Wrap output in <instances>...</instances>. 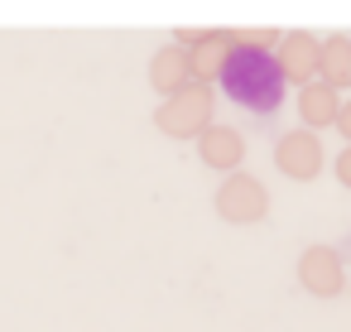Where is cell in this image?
Returning a JSON list of instances; mask_svg holds the SVG:
<instances>
[{
	"instance_id": "obj_12",
	"label": "cell",
	"mask_w": 351,
	"mask_h": 332,
	"mask_svg": "<svg viewBox=\"0 0 351 332\" xmlns=\"http://www.w3.org/2000/svg\"><path fill=\"white\" fill-rule=\"evenodd\" d=\"M337 183H346V188H351V145L337 154Z\"/></svg>"
},
{
	"instance_id": "obj_3",
	"label": "cell",
	"mask_w": 351,
	"mask_h": 332,
	"mask_svg": "<svg viewBox=\"0 0 351 332\" xmlns=\"http://www.w3.org/2000/svg\"><path fill=\"white\" fill-rule=\"evenodd\" d=\"M217 217L221 222H231V226H255V222H265L269 217V188L255 178V174H231V178H221V188H217Z\"/></svg>"
},
{
	"instance_id": "obj_10",
	"label": "cell",
	"mask_w": 351,
	"mask_h": 332,
	"mask_svg": "<svg viewBox=\"0 0 351 332\" xmlns=\"http://www.w3.org/2000/svg\"><path fill=\"white\" fill-rule=\"evenodd\" d=\"M193 54V78L217 87L221 73H226V58H231V44H226V29H202V39L188 49Z\"/></svg>"
},
{
	"instance_id": "obj_13",
	"label": "cell",
	"mask_w": 351,
	"mask_h": 332,
	"mask_svg": "<svg viewBox=\"0 0 351 332\" xmlns=\"http://www.w3.org/2000/svg\"><path fill=\"white\" fill-rule=\"evenodd\" d=\"M337 130H341V140H346V145H351V102H346V106H341V116H337Z\"/></svg>"
},
{
	"instance_id": "obj_6",
	"label": "cell",
	"mask_w": 351,
	"mask_h": 332,
	"mask_svg": "<svg viewBox=\"0 0 351 332\" xmlns=\"http://www.w3.org/2000/svg\"><path fill=\"white\" fill-rule=\"evenodd\" d=\"M298 284L313 294V298H337L346 289V265L332 246H308L298 255Z\"/></svg>"
},
{
	"instance_id": "obj_2",
	"label": "cell",
	"mask_w": 351,
	"mask_h": 332,
	"mask_svg": "<svg viewBox=\"0 0 351 332\" xmlns=\"http://www.w3.org/2000/svg\"><path fill=\"white\" fill-rule=\"evenodd\" d=\"M217 92L207 87V82H193V87H183L178 97H169V102H159V111H154V126H159V135H169V140H202L217 121Z\"/></svg>"
},
{
	"instance_id": "obj_5",
	"label": "cell",
	"mask_w": 351,
	"mask_h": 332,
	"mask_svg": "<svg viewBox=\"0 0 351 332\" xmlns=\"http://www.w3.org/2000/svg\"><path fill=\"white\" fill-rule=\"evenodd\" d=\"M322 140H317V130H289V135H279V145H274V164H279V174L284 178H293V183H308V178H317L322 174Z\"/></svg>"
},
{
	"instance_id": "obj_7",
	"label": "cell",
	"mask_w": 351,
	"mask_h": 332,
	"mask_svg": "<svg viewBox=\"0 0 351 332\" xmlns=\"http://www.w3.org/2000/svg\"><path fill=\"white\" fill-rule=\"evenodd\" d=\"M197 78H193V54L183 49V44H164V49H154V58H149V87L169 102V97H178L183 87H193Z\"/></svg>"
},
{
	"instance_id": "obj_11",
	"label": "cell",
	"mask_w": 351,
	"mask_h": 332,
	"mask_svg": "<svg viewBox=\"0 0 351 332\" xmlns=\"http://www.w3.org/2000/svg\"><path fill=\"white\" fill-rule=\"evenodd\" d=\"M317 82H327V87H351V34H332V39H322V73H317Z\"/></svg>"
},
{
	"instance_id": "obj_4",
	"label": "cell",
	"mask_w": 351,
	"mask_h": 332,
	"mask_svg": "<svg viewBox=\"0 0 351 332\" xmlns=\"http://www.w3.org/2000/svg\"><path fill=\"white\" fill-rule=\"evenodd\" d=\"M274 58H279L284 82L303 92V87H308V82H317V73H322V39H313L308 29H289V34L279 39Z\"/></svg>"
},
{
	"instance_id": "obj_1",
	"label": "cell",
	"mask_w": 351,
	"mask_h": 332,
	"mask_svg": "<svg viewBox=\"0 0 351 332\" xmlns=\"http://www.w3.org/2000/svg\"><path fill=\"white\" fill-rule=\"evenodd\" d=\"M284 87H289V82H284L274 54H265V49H231L226 73H221V92H226L236 106H245V111H255V116H269V111H279Z\"/></svg>"
},
{
	"instance_id": "obj_9",
	"label": "cell",
	"mask_w": 351,
	"mask_h": 332,
	"mask_svg": "<svg viewBox=\"0 0 351 332\" xmlns=\"http://www.w3.org/2000/svg\"><path fill=\"white\" fill-rule=\"evenodd\" d=\"M341 92L337 87H327V82H308L303 92H298V121H303V130H322V126H337V116H341Z\"/></svg>"
},
{
	"instance_id": "obj_8",
	"label": "cell",
	"mask_w": 351,
	"mask_h": 332,
	"mask_svg": "<svg viewBox=\"0 0 351 332\" xmlns=\"http://www.w3.org/2000/svg\"><path fill=\"white\" fill-rule=\"evenodd\" d=\"M197 159L217 174H241V159H245V135L236 126H212L202 140H197Z\"/></svg>"
}]
</instances>
